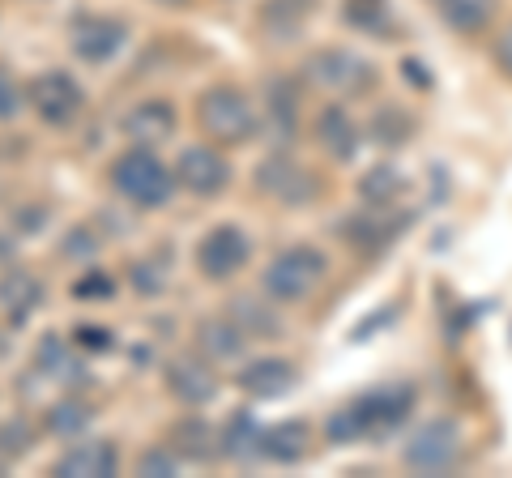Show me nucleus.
<instances>
[{"label":"nucleus","instance_id":"nucleus-1","mask_svg":"<svg viewBox=\"0 0 512 478\" xmlns=\"http://www.w3.org/2000/svg\"><path fill=\"white\" fill-rule=\"evenodd\" d=\"M414 410V389L410 385H376L359 393L355 402H346L342 410H333L325 419V440L329 444H380L384 436L402 432V423Z\"/></svg>","mask_w":512,"mask_h":478},{"label":"nucleus","instance_id":"nucleus-2","mask_svg":"<svg viewBox=\"0 0 512 478\" xmlns=\"http://www.w3.org/2000/svg\"><path fill=\"white\" fill-rule=\"evenodd\" d=\"M107 184L120 201H128L133 210H163L171 201L175 184V171L158 158V146H128L111 158L107 167Z\"/></svg>","mask_w":512,"mask_h":478},{"label":"nucleus","instance_id":"nucleus-3","mask_svg":"<svg viewBox=\"0 0 512 478\" xmlns=\"http://www.w3.org/2000/svg\"><path fill=\"white\" fill-rule=\"evenodd\" d=\"M197 129L214 146H248L261 133V116H256L252 99L231 82H214L197 94Z\"/></svg>","mask_w":512,"mask_h":478},{"label":"nucleus","instance_id":"nucleus-4","mask_svg":"<svg viewBox=\"0 0 512 478\" xmlns=\"http://www.w3.org/2000/svg\"><path fill=\"white\" fill-rule=\"evenodd\" d=\"M329 278V257L325 248L316 244H291L282 248L274 261L261 269V291L274 299V304H303L312 299Z\"/></svg>","mask_w":512,"mask_h":478},{"label":"nucleus","instance_id":"nucleus-5","mask_svg":"<svg viewBox=\"0 0 512 478\" xmlns=\"http://www.w3.org/2000/svg\"><path fill=\"white\" fill-rule=\"evenodd\" d=\"M26 107L47 124V129H69L86 111V90L69 69H43L26 82Z\"/></svg>","mask_w":512,"mask_h":478},{"label":"nucleus","instance_id":"nucleus-6","mask_svg":"<svg viewBox=\"0 0 512 478\" xmlns=\"http://www.w3.org/2000/svg\"><path fill=\"white\" fill-rule=\"evenodd\" d=\"M303 77L320 94H363L376 86V65L350 47H320L303 60Z\"/></svg>","mask_w":512,"mask_h":478},{"label":"nucleus","instance_id":"nucleus-7","mask_svg":"<svg viewBox=\"0 0 512 478\" xmlns=\"http://www.w3.org/2000/svg\"><path fill=\"white\" fill-rule=\"evenodd\" d=\"M252 184H256V193H265L269 201L286 205V210H303V205H312L320 197V188H325V180H320L312 167H303L299 158H291V154H269L265 163L256 167Z\"/></svg>","mask_w":512,"mask_h":478},{"label":"nucleus","instance_id":"nucleus-8","mask_svg":"<svg viewBox=\"0 0 512 478\" xmlns=\"http://www.w3.org/2000/svg\"><path fill=\"white\" fill-rule=\"evenodd\" d=\"M248 261H252V239L235 222H218L192 248V265H197L205 282H231L239 269H248Z\"/></svg>","mask_w":512,"mask_h":478},{"label":"nucleus","instance_id":"nucleus-9","mask_svg":"<svg viewBox=\"0 0 512 478\" xmlns=\"http://www.w3.org/2000/svg\"><path fill=\"white\" fill-rule=\"evenodd\" d=\"M402 461L414 474H448L461 461V427L453 419H427L406 440Z\"/></svg>","mask_w":512,"mask_h":478},{"label":"nucleus","instance_id":"nucleus-10","mask_svg":"<svg viewBox=\"0 0 512 478\" xmlns=\"http://www.w3.org/2000/svg\"><path fill=\"white\" fill-rule=\"evenodd\" d=\"M124 43H128V26L120 18H111V13H82L69 30L73 56L82 60V65H94V69L111 65V60L124 52Z\"/></svg>","mask_w":512,"mask_h":478},{"label":"nucleus","instance_id":"nucleus-11","mask_svg":"<svg viewBox=\"0 0 512 478\" xmlns=\"http://www.w3.org/2000/svg\"><path fill=\"white\" fill-rule=\"evenodd\" d=\"M171 171H175V184L192 197H218L222 188L231 184V163H227V154H222V146H214V141L184 146Z\"/></svg>","mask_w":512,"mask_h":478},{"label":"nucleus","instance_id":"nucleus-12","mask_svg":"<svg viewBox=\"0 0 512 478\" xmlns=\"http://www.w3.org/2000/svg\"><path fill=\"white\" fill-rule=\"evenodd\" d=\"M218 363H210L205 355H175L163 363V385L167 393L175 397L180 406L188 410H197V406H210L214 397H218Z\"/></svg>","mask_w":512,"mask_h":478},{"label":"nucleus","instance_id":"nucleus-13","mask_svg":"<svg viewBox=\"0 0 512 478\" xmlns=\"http://www.w3.org/2000/svg\"><path fill=\"white\" fill-rule=\"evenodd\" d=\"M120 470V449L107 436H86V440H69V449L56 457L52 474L56 478H111Z\"/></svg>","mask_w":512,"mask_h":478},{"label":"nucleus","instance_id":"nucleus-14","mask_svg":"<svg viewBox=\"0 0 512 478\" xmlns=\"http://www.w3.org/2000/svg\"><path fill=\"white\" fill-rule=\"evenodd\" d=\"M180 129V111L171 99H141L120 116V133L133 146H163Z\"/></svg>","mask_w":512,"mask_h":478},{"label":"nucleus","instance_id":"nucleus-15","mask_svg":"<svg viewBox=\"0 0 512 478\" xmlns=\"http://www.w3.org/2000/svg\"><path fill=\"white\" fill-rule=\"evenodd\" d=\"M235 389L244 397H256V402H274V397L291 393L295 389V363L291 359H278V355H261V359H248L235 376Z\"/></svg>","mask_w":512,"mask_h":478},{"label":"nucleus","instance_id":"nucleus-16","mask_svg":"<svg viewBox=\"0 0 512 478\" xmlns=\"http://www.w3.org/2000/svg\"><path fill=\"white\" fill-rule=\"evenodd\" d=\"M167 444L188 461V466H210V461L222 457L218 427L210 419H201V414H184V419H175L167 427Z\"/></svg>","mask_w":512,"mask_h":478},{"label":"nucleus","instance_id":"nucleus-17","mask_svg":"<svg viewBox=\"0 0 512 478\" xmlns=\"http://www.w3.org/2000/svg\"><path fill=\"white\" fill-rule=\"evenodd\" d=\"M316 146L325 150L333 163H350L363 146V129L342 103H325L316 116Z\"/></svg>","mask_w":512,"mask_h":478},{"label":"nucleus","instance_id":"nucleus-18","mask_svg":"<svg viewBox=\"0 0 512 478\" xmlns=\"http://www.w3.org/2000/svg\"><path fill=\"white\" fill-rule=\"evenodd\" d=\"M261 124L278 141H295L299 133V94L291 77H269L265 82V116Z\"/></svg>","mask_w":512,"mask_h":478},{"label":"nucleus","instance_id":"nucleus-19","mask_svg":"<svg viewBox=\"0 0 512 478\" xmlns=\"http://www.w3.org/2000/svg\"><path fill=\"white\" fill-rule=\"evenodd\" d=\"M197 350L210 363H235L248 350V333L239 329L231 316H205L197 325Z\"/></svg>","mask_w":512,"mask_h":478},{"label":"nucleus","instance_id":"nucleus-20","mask_svg":"<svg viewBox=\"0 0 512 478\" xmlns=\"http://www.w3.org/2000/svg\"><path fill=\"white\" fill-rule=\"evenodd\" d=\"M0 308H5L9 325H26L30 316L43 308V282L30 274V269H9L5 278H0Z\"/></svg>","mask_w":512,"mask_h":478},{"label":"nucleus","instance_id":"nucleus-21","mask_svg":"<svg viewBox=\"0 0 512 478\" xmlns=\"http://www.w3.org/2000/svg\"><path fill=\"white\" fill-rule=\"evenodd\" d=\"M308 440H312V427L303 419H282L274 427L261 432V457L274 461V466H299L308 457Z\"/></svg>","mask_w":512,"mask_h":478},{"label":"nucleus","instance_id":"nucleus-22","mask_svg":"<svg viewBox=\"0 0 512 478\" xmlns=\"http://www.w3.org/2000/svg\"><path fill=\"white\" fill-rule=\"evenodd\" d=\"M82 350L73 346V338H60V333H43L35 346V368L47 380H60V385H82V376H73L82 363H77Z\"/></svg>","mask_w":512,"mask_h":478},{"label":"nucleus","instance_id":"nucleus-23","mask_svg":"<svg viewBox=\"0 0 512 478\" xmlns=\"http://www.w3.org/2000/svg\"><path fill=\"white\" fill-rule=\"evenodd\" d=\"M342 239L350 248H359V252H380V248H389L397 239V222L384 210H372V205H367L363 214H355L342 227Z\"/></svg>","mask_w":512,"mask_h":478},{"label":"nucleus","instance_id":"nucleus-24","mask_svg":"<svg viewBox=\"0 0 512 478\" xmlns=\"http://www.w3.org/2000/svg\"><path fill=\"white\" fill-rule=\"evenodd\" d=\"M312 0H265L261 5V30L265 39L274 43H291L303 35V22H308Z\"/></svg>","mask_w":512,"mask_h":478},{"label":"nucleus","instance_id":"nucleus-25","mask_svg":"<svg viewBox=\"0 0 512 478\" xmlns=\"http://www.w3.org/2000/svg\"><path fill=\"white\" fill-rule=\"evenodd\" d=\"M342 22L359 35L372 39H393L397 35V18L389 9V0H342Z\"/></svg>","mask_w":512,"mask_h":478},{"label":"nucleus","instance_id":"nucleus-26","mask_svg":"<svg viewBox=\"0 0 512 478\" xmlns=\"http://www.w3.org/2000/svg\"><path fill=\"white\" fill-rule=\"evenodd\" d=\"M261 432H265V427L256 423L252 410H235L231 419L218 427V436H222V457H231V461L261 457Z\"/></svg>","mask_w":512,"mask_h":478},{"label":"nucleus","instance_id":"nucleus-27","mask_svg":"<svg viewBox=\"0 0 512 478\" xmlns=\"http://www.w3.org/2000/svg\"><path fill=\"white\" fill-rule=\"evenodd\" d=\"M227 316L248 333V338H278L282 333V316L274 312V304H261V299H252V295L231 299Z\"/></svg>","mask_w":512,"mask_h":478},{"label":"nucleus","instance_id":"nucleus-28","mask_svg":"<svg viewBox=\"0 0 512 478\" xmlns=\"http://www.w3.org/2000/svg\"><path fill=\"white\" fill-rule=\"evenodd\" d=\"M402 188H406V180L393 163H376L359 175V197H363V205H372V210H389V205L402 197Z\"/></svg>","mask_w":512,"mask_h":478},{"label":"nucleus","instance_id":"nucleus-29","mask_svg":"<svg viewBox=\"0 0 512 478\" xmlns=\"http://www.w3.org/2000/svg\"><path fill=\"white\" fill-rule=\"evenodd\" d=\"M444 26L457 35H483L495 18V0H440Z\"/></svg>","mask_w":512,"mask_h":478},{"label":"nucleus","instance_id":"nucleus-30","mask_svg":"<svg viewBox=\"0 0 512 478\" xmlns=\"http://www.w3.org/2000/svg\"><path fill=\"white\" fill-rule=\"evenodd\" d=\"M94 419V410L82 402V397H64V402H56L52 410H47V432H52L56 440H82L86 427Z\"/></svg>","mask_w":512,"mask_h":478},{"label":"nucleus","instance_id":"nucleus-31","mask_svg":"<svg viewBox=\"0 0 512 478\" xmlns=\"http://www.w3.org/2000/svg\"><path fill=\"white\" fill-rule=\"evenodd\" d=\"M367 133H372L380 146H406L410 133H414V120L406 116L402 107H380L376 120L367 124Z\"/></svg>","mask_w":512,"mask_h":478},{"label":"nucleus","instance_id":"nucleus-32","mask_svg":"<svg viewBox=\"0 0 512 478\" xmlns=\"http://www.w3.org/2000/svg\"><path fill=\"white\" fill-rule=\"evenodd\" d=\"M180 453L171 449V444L163 440V444H146V449L137 453V474L141 478H175L180 474Z\"/></svg>","mask_w":512,"mask_h":478},{"label":"nucleus","instance_id":"nucleus-33","mask_svg":"<svg viewBox=\"0 0 512 478\" xmlns=\"http://www.w3.org/2000/svg\"><path fill=\"white\" fill-rule=\"evenodd\" d=\"M69 291H73V299H77V304H107V299L120 291V282L111 278L107 269H94V265H90L86 274H82V278H77V282L69 286Z\"/></svg>","mask_w":512,"mask_h":478},{"label":"nucleus","instance_id":"nucleus-34","mask_svg":"<svg viewBox=\"0 0 512 478\" xmlns=\"http://www.w3.org/2000/svg\"><path fill=\"white\" fill-rule=\"evenodd\" d=\"M30 444H35V427H30L26 419L0 423V461H13V457L30 453Z\"/></svg>","mask_w":512,"mask_h":478},{"label":"nucleus","instance_id":"nucleus-35","mask_svg":"<svg viewBox=\"0 0 512 478\" xmlns=\"http://www.w3.org/2000/svg\"><path fill=\"white\" fill-rule=\"evenodd\" d=\"M73 346L82 350V355H111V350H116V333H111L107 325H77Z\"/></svg>","mask_w":512,"mask_h":478},{"label":"nucleus","instance_id":"nucleus-36","mask_svg":"<svg viewBox=\"0 0 512 478\" xmlns=\"http://www.w3.org/2000/svg\"><path fill=\"white\" fill-rule=\"evenodd\" d=\"M22 107H26V86L9 73V65H0V124L13 120Z\"/></svg>","mask_w":512,"mask_h":478},{"label":"nucleus","instance_id":"nucleus-37","mask_svg":"<svg viewBox=\"0 0 512 478\" xmlns=\"http://www.w3.org/2000/svg\"><path fill=\"white\" fill-rule=\"evenodd\" d=\"M128 282L137 286V295H158L163 291V274H158V265H150V261H133L128 265Z\"/></svg>","mask_w":512,"mask_h":478},{"label":"nucleus","instance_id":"nucleus-38","mask_svg":"<svg viewBox=\"0 0 512 478\" xmlns=\"http://www.w3.org/2000/svg\"><path fill=\"white\" fill-rule=\"evenodd\" d=\"M60 252H64V257L86 261V257H94V252H99V239H94V231H90V227H73V231H69V239L60 244Z\"/></svg>","mask_w":512,"mask_h":478},{"label":"nucleus","instance_id":"nucleus-39","mask_svg":"<svg viewBox=\"0 0 512 478\" xmlns=\"http://www.w3.org/2000/svg\"><path fill=\"white\" fill-rule=\"evenodd\" d=\"M495 65L512 77V22L500 30V35H495Z\"/></svg>","mask_w":512,"mask_h":478},{"label":"nucleus","instance_id":"nucleus-40","mask_svg":"<svg viewBox=\"0 0 512 478\" xmlns=\"http://www.w3.org/2000/svg\"><path fill=\"white\" fill-rule=\"evenodd\" d=\"M154 5H163V9H188L192 0H154Z\"/></svg>","mask_w":512,"mask_h":478},{"label":"nucleus","instance_id":"nucleus-41","mask_svg":"<svg viewBox=\"0 0 512 478\" xmlns=\"http://www.w3.org/2000/svg\"><path fill=\"white\" fill-rule=\"evenodd\" d=\"M436 5H440V0H436Z\"/></svg>","mask_w":512,"mask_h":478}]
</instances>
